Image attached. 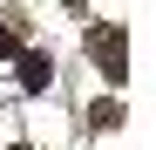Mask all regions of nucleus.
Masks as SVG:
<instances>
[{
  "label": "nucleus",
  "mask_w": 156,
  "mask_h": 150,
  "mask_svg": "<svg viewBox=\"0 0 156 150\" xmlns=\"http://www.w3.org/2000/svg\"><path fill=\"white\" fill-rule=\"evenodd\" d=\"M0 55H20V34L14 28H0Z\"/></svg>",
  "instance_id": "20e7f679"
},
{
  "label": "nucleus",
  "mask_w": 156,
  "mask_h": 150,
  "mask_svg": "<svg viewBox=\"0 0 156 150\" xmlns=\"http://www.w3.org/2000/svg\"><path fill=\"white\" fill-rule=\"evenodd\" d=\"M88 123H95V130H115V123H122V109H115V103H95V116H88Z\"/></svg>",
  "instance_id": "7ed1b4c3"
},
{
  "label": "nucleus",
  "mask_w": 156,
  "mask_h": 150,
  "mask_svg": "<svg viewBox=\"0 0 156 150\" xmlns=\"http://www.w3.org/2000/svg\"><path fill=\"white\" fill-rule=\"evenodd\" d=\"M88 55H95V68L109 75V82H122V75H129V34L122 28H95L88 34Z\"/></svg>",
  "instance_id": "f257e3e1"
},
{
  "label": "nucleus",
  "mask_w": 156,
  "mask_h": 150,
  "mask_svg": "<svg viewBox=\"0 0 156 150\" xmlns=\"http://www.w3.org/2000/svg\"><path fill=\"white\" fill-rule=\"evenodd\" d=\"M48 75H55V62H48V55H20V89H27V96L48 89Z\"/></svg>",
  "instance_id": "f03ea898"
},
{
  "label": "nucleus",
  "mask_w": 156,
  "mask_h": 150,
  "mask_svg": "<svg viewBox=\"0 0 156 150\" xmlns=\"http://www.w3.org/2000/svg\"><path fill=\"white\" fill-rule=\"evenodd\" d=\"M14 150H27V143H14Z\"/></svg>",
  "instance_id": "39448f33"
}]
</instances>
